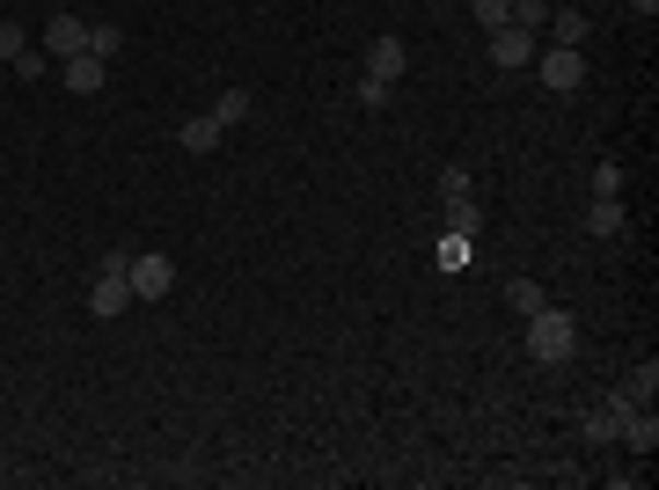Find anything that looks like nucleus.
<instances>
[{
  "label": "nucleus",
  "mask_w": 659,
  "mask_h": 490,
  "mask_svg": "<svg viewBox=\"0 0 659 490\" xmlns=\"http://www.w3.org/2000/svg\"><path fill=\"white\" fill-rule=\"evenodd\" d=\"M528 351H536L542 367H564V359L579 351V315H572V308H542V315H528Z\"/></svg>",
  "instance_id": "1"
},
{
  "label": "nucleus",
  "mask_w": 659,
  "mask_h": 490,
  "mask_svg": "<svg viewBox=\"0 0 659 490\" xmlns=\"http://www.w3.org/2000/svg\"><path fill=\"white\" fill-rule=\"evenodd\" d=\"M536 74H542V88H550V96H572V88L586 81V51L579 45H542L536 51Z\"/></svg>",
  "instance_id": "2"
},
{
  "label": "nucleus",
  "mask_w": 659,
  "mask_h": 490,
  "mask_svg": "<svg viewBox=\"0 0 659 490\" xmlns=\"http://www.w3.org/2000/svg\"><path fill=\"white\" fill-rule=\"evenodd\" d=\"M125 278H132V300H169L176 294V264L162 256V249L132 256V264H125Z\"/></svg>",
  "instance_id": "3"
},
{
  "label": "nucleus",
  "mask_w": 659,
  "mask_h": 490,
  "mask_svg": "<svg viewBox=\"0 0 659 490\" xmlns=\"http://www.w3.org/2000/svg\"><path fill=\"white\" fill-rule=\"evenodd\" d=\"M536 29H520V23H506V29H491V67H506V74H520V67H536Z\"/></svg>",
  "instance_id": "4"
},
{
  "label": "nucleus",
  "mask_w": 659,
  "mask_h": 490,
  "mask_svg": "<svg viewBox=\"0 0 659 490\" xmlns=\"http://www.w3.org/2000/svg\"><path fill=\"white\" fill-rule=\"evenodd\" d=\"M81 51H89V23L59 8V15L45 23V59H81Z\"/></svg>",
  "instance_id": "5"
},
{
  "label": "nucleus",
  "mask_w": 659,
  "mask_h": 490,
  "mask_svg": "<svg viewBox=\"0 0 659 490\" xmlns=\"http://www.w3.org/2000/svg\"><path fill=\"white\" fill-rule=\"evenodd\" d=\"M623 410H637V403H631V395H623V389H615L609 403H593V410L579 417V432H586V446H609V440H615V425H623Z\"/></svg>",
  "instance_id": "6"
},
{
  "label": "nucleus",
  "mask_w": 659,
  "mask_h": 490,
  "mask_svg": "<svg viewBox=\"0 0 659 490\" xmlns=\"http://www.w3.org/2000/svg\"><path fill=\"white\" fill-rule=\"evenodd\" d=\"M615 440L631 446V454H652V446H659V417H652V403H637V410H623V425H615Z\"/></svg>",
  "instance_id": "7"
},
{
  "label": "nucleus",
  "mask_w": 659,
  "mask_h": 490,
  "mask_svg": "<svg viewBox=\"0 0 659 490\" xmlns=\"http://www.w3.org/2000/svg\"><path fill=\"white\" fill-rule=\"evenodd\" d=\"M403 67H411L403 37H374V45H366V74L374 81H403Z\"/></svg>",
  "instance_id": "8"
},
{
  "label": "nucleus",
  "mask_w": 659,
  "mask_h": 490,
  "mask_svg": "<svg viewBox=\"0 0 659 490\" xmlns=\"http://www.w3.org/2000/svg\"><path fill=\"white\" fill-rule=\"evenodd\" d=\"M623 198H593V205H586V235H593V242H615V235H623Z\"/></svg>",
  "instance_id": "9"
},
{
  "label": "nucleus",
  "mask_w": 659,
  "mask_h": 490,
  "mask_svg": "<svg viewBox=\"0 0 659 490\" xmlns=\"http://www.w3.org/2000/svg\"><path fill=\"white\" fill-rule=\"evenodd\" d=\"M59 81H67L73 96H96V88H103V59H96V51H81V59H59Z\"/></svg>",
  "instance_id": "10"
},
{
  "label": "nucleus",
  "mask_w": 659,
  "mask_h": 490,
  "mask_svg": "<svg viewBox=\"0 0 659 490\" xmlns=\"http://www.w3.org/2000/svg\"><path fill=\"white\" fill-rule=\"evenodd\" d=\"M176 147H184V154H213V147H220L213 110H205V118H184V124H176Z\"/></svg>",
  "instance_id": "11"
},
{
  "label": "nucleus",
  "mask_w": 659,
  "mask_h": 490,
  "mask_svg": "<svg viewBox=\"0 0 659 490\" xmlns=\"http://www.w3.org/2000/svg\"><path fill=\"white\" fill-rule=\"evenodd\" d=\"M550 45H579L586 51V8H550Z\"/></svg>",
  "instance_id": "12"
},
{
  "label": "nucleus",
  "mask_w": 659,
  "mask_h": 490,
  "mask_svg": "<svg viewBox=\"0 0 659 490\" xmlns=\"http://www.w3.org/2000/svg\"><path fill=\"white\" fill-rule=\"evenodd\" d=\"M506 308L528 322V315H542V308H550V294H542L536 278H506Z\"/></svg>",
  "instance_id": "13"
},
{
  "label": "nucleus",
  "mask_w": 659,
  "mask_h": 490,
  "mask_svg": "<svg viewBox=\"0 0 659 490\" xmlns=\"http://www.w3.org/2000/svg\"><path fill=\"white\" fill-rule=\"evenodd\" d=\"M476 227H484V213H476V191H469V198H447V235H469V242H476Z\"/></svg>",
  "instance_id": "14"
},
{
  "label": "nucleus",
  "mask_w": 659,
  "mask_h": 490,
  "mask_svg": "<svg viewBox=\"0 0 659 490\" xmlns=\"http://www.w3.org/2000/svg\"><path fill=\"white\" fill-rule=\"evenodd\" d=\"M623 395H631V403H652L659 395V359H645V367L623 373Z\"/></svg>",
  "instance_id": "15"
},
{
  "label": "nucleus",
  "mask_w": 659,
  "mask_h": 490,
  "mask_svg": "<svg viewBox=\"0 0 659 490\" xmlns=\"http://www.w3.org/2000/svg\"><path fill=\"white\" fill-rule=\"evenodd\" d=\"M389 96H396V81H374V74L352 81V103H360V110H389Z\"/></svg>",
  "instance_id": "16"
},
{
  "label": "nucleus",
  "mask_w": 659,
  "mask_h": 490,
  "mask_svg": "<svg viewBox=\"0 0 659 490\" xmlns=\"http://www.w3.org/2000/svg\"><path fill=\"white\" fill-rule=\"evenodd\" d=\"M243 118H249V88H227V96L213 103V124H220V132H235Z\"/></svg>",
  "instance_id": "17"
},
{
  "label": "nucleus",
  "mask_w": 659,
  "mask_h": 490,
  "mask_svg": "<svg viewBox=\"0 0 659 490\" xmlns=\"http://www.w3.org/2000/svg\"><path fill=\"white\" fill-rule=\"evenodd\" d=\"M469 256H476L469 235H447V242H439V271H469Z\"/></svg>",
  "instance_id": "18"
},
{
  "label": "nucleus",
  "mask_w": 659,
  "mask_h": 490,
  "mask_svg": "<svg viewBox=\"0 0 659 490\" xmlns=\"http://www.w3.org/2000/svg\"><path fill=\"white\" fill-rule=\"evenodd\" d=\"M550 8H557V0H513V23H520V29H536V37H542Z\"/></svg>",
  "instance_id": "19"
},
{
  "label": "nucleus",
  "mask_w": 659,
  "mask_h": 490,
  "mask_svg": "<svg viewBox=\"0 0 659 490\" xmlns=\"http://www.w3.org/2000/svg\"><path fill=\"white\" fill-rule=\"evenodd\" d=\"M469 15H476L484 29H506L513 23V0H469Z\"/></svg>",
  "instance_id": "20"
},
{
  "label": "nucleus",
  "mask_w": 659,
  "mask_h": 490,
  "mask_svg": "<svg viewBox=\"0 0 659 490\" xmlns=\"http://www.w3.org/2000/svg\"><path fill=\"white\" fill-rule=\"evenodd\" d=\"M118 45H125V29H118V23H89V51H96V59H110Z\"/></svg>",
  "instance_id": "21"
},
{
  "label": "nucleus",
  "mask_w": 659,
  "mask_h": 490,
  "mask_svg": "<svg viewBox=\"0 0 659 490\" xmlns=\"http://www.w3.org/2000/svg\"><path fill=\"white\" fill-rule=\"evenodd\" d=\"M15 51H30V29H23V23H8V15H0V59H15Z\"/></svg>",
  "instance_id": "22"
},
{
  "label": "nucleus",
  "mask_w": 659,
  "mask_h": 490,
  "mask_svg": "<svg viewBox=\"0 0 659 490\" xmlns=\"http://www.w3.org/2000/svg\"><path fill=\"white\" fill-rule=\"evenodd\" d=\"M469 183H476V176H469L462 162H455V169H439V198H469Z\"/></svg>",
  "instance_id": "23"
},
{
  "label": "nucleus",
  "mask_w": 659,
  "mask_h": 490,
  "mask_svg": "<svg viewBox=\"0 0 659 490\" xmlns=\"http://www.w3.org/2000/svg\"><path fill=\"white\" fill-rule=\"evenodd\" d=\"M593 198H623V169H615V162L593 169Z\"/></svg>",
  "instance_id": "24"
},
{
  "label": "nucleus",
  "mask_w": 659,
  "mask_h": 490,
  "mask_svg": "<svg viewBox=\"0 0 659 490\" xmlns=\"http://www.w3.org/2000/svg\"><path fill=\"white\" fill-rule=\"evenodd\" d=\"M8 67H15V74H23V81H37V74H45V67H51V59H45V51H15Z\"/></svg>",
  "instance_id": "25"
},
{
  "label": "nucleus",
  "mask_w": 659,
  "mask_h": 490,
  "mask_svg": "<svg viewBox=\"0 0 659 490\" xmlns=\"http://www.w3.org/2000/svg\"><path fill=\"white\" fill-rule=\"evenodd\" d=\"M631 15H637V23H652V15H659V0H631Z\"/></svg>",
  "instance_id": "26"
}]
</instances>
